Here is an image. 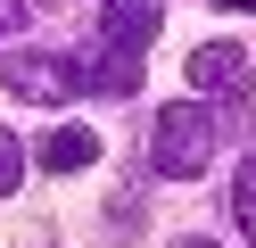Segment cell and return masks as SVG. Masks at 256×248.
I'll list each match as a JSON object with an SVG mask.
<instances>
[{"label":"cell","instance_id":"obj_1","mask_svg":"<svg viewBox=\"0 0 256 248\" xmlns=\"http://www.w3.org/2000/svg\"><path fill=\"white\" fill-rule=\"evenodd\" d=\"M149 165L166 182H190L215 165V116L198 108V99H174V108H157V132H149Z\"/></svg>","mask_w":256,"mask_h":248},{"label":"cell","instance_id":"obj_2","mask_svg":"<svg viewBox=\"0 0 256 248\" xmlns=\"http://www.w3.org/2000/svg\"><path fill=\"white\" fill-rule=\"evenodd\" d=\"M66 83H74V91L132 99V91H140V50H108V42H100V58H66Z\"/></svg>","mask_w":256,"mask_h":248},{"label":"cell","instance_id":"obj_3","mask_svg":"<svg viewBox=\"0 0 256 248\" xmlns=\"http://www.w3.org/2000/svg\"><path fill=\"white\" fill-rule=\"evenodd\" d=\"M190 91H215V99H232L240 91V75H248V50L240 42H206V50H190Z\"/></svg>","mask_w":256,"mask_h":248},{"label":"cell","instance_id":"obj_4","mask_svg":"<svg viewBox=\"0 0 256 248\" xmlns=\"http://www.w3.org/2000/svg\"><path fill=\"white\" fill-rule=\"evenodd\" d=\"M157 25H166V0H108L100 9V42L108 50H140Z\"/></svg>","mask_w":256,"mask_h":248},{"label":"cell","instance_id":"obj_5","mask_svg":"<svg viewBox=\"0 0 256 248\" xmlns=\"http://www.w3.org/2000/svg\"><path fill=\"white\" fill-rule=\"evenodd\" d=\"M0 83L17 99H66L74 83H66V58H42V50H17V58L0 66Z\"/></svg>","mask_w":256,"mask_h":248},{"label":"cell","instance_id":"obj_6","mask_svg":"<svg viewBox=\"0 0 256 248\" xmlns=\"http://www.w3.org/2000/svg\"><path fill=\"white\" fill-rule=\"evenodd\" d=\"M50 174H83L91 157H100V132H83V124H50L42 132V149H34Z\"/></svg>","mask_w":256,"mask_h":248},{"label":"cell","instance_id":"obj_7","mask_svg":"<svg viewBox=\"0 0 256 248\" xmlns=\"http://www.w3.org/2000/svg\"><path fill=\"white\" fill-rule=\"evenodd\" d=\"M232 223H240V231H256V157L232 174Z\"/></svg>","mask_w":256,"mask_h":248},{"label":"cell","instance_id":"obj_8","mask_svg":"<svg viewBox=\"0 0 256 248\" xmlns=\"http://www.w3.org/2000/svg\"><path fill=\"white\" fill-rule=\"evenodd\" d=\"M17 182H25V141H17V132H0V198L17 190Z\"/></svg>","mask_w":256,"mask_h":248},{"label":"cell","instance_id":"obj_9","mask_svg":"<svg viewBox=\"0 0 256 248\" xmlns=\"http://www.w3.org/2000/svg\"><path fill=\"white\" fill-rule=\"evenodd\" d=\"M25 25V0H0V33H17Z\"/></svg>","mask_w":256,"mask_h":248},{"label":"cell","instance_id":"obj_10","mask_svg":"<svg viewBox=\"0 0 256 248\" xmlns=\"http://www.w3.org/2000/svg\"><path fill=\"white\" fill-rule=\"evenodd\" d=\"M223 9H248V0H223Z\"/></svg>","mask_w":256,"mask_h":248}]
</instances>
